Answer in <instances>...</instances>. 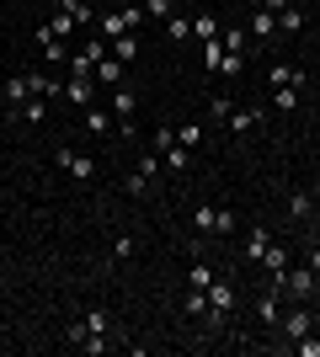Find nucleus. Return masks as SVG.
<instances>
[{
    "label": "nucleus",
    "mask_w": 320,
    "mask_h": 357,
    "mask_svg": "<svg viewBox=\"0 0 320 357\" xmlns=\"http://www.w3.org/2000/svg\"><path fill=\"white\" fill-rule=\"evenodd\" d=\"M273 107L277 112H299V86H273Z\"/></svg>",
    "instance_id": "nucleus-24"
},
{
    "label": "nucleus",
    "mask_w": 320,
    "mask_h": 357,
    "mask_svg": "<svg viewBox=\"0 0 320 357\" xmlns=\"http://www.w3.org/2000/svg\"><path fill=\"white\" fill-rule=\"evenodd\" d=\"M213 278H219V272H213V261H208V256L187 267V288H203V294H208V283H213Z\"/></svg>",
    "instance_id": "nucleus-18"
},
{
    "label": "nucleus",
    "mask_w": 320,
    "mask_h": 357,
    "mask_svg": "<svg viewBox=\"0 0 320 357\" xmlns=\"http://www.w3.org/2000/svg\"><path fill=\"white\" fill-rule=\"evenodd\" d=\"M86 6H91V11H96V6H102V0H86Z\"/></svg>",
    "instance_id": "nucleus-43"
},
{
    "label": "nucleus",
    "mask_w": 320,
    "mask_h": 357,
    "mask_svg": "<svg viewBox=\"0 0 320 357\" xmlns=\"http://www.w3.org/2000/svg\"><path fill=\"white\" fill-rule=\"evenodd\" d=\"M112 123H118V118H112V107H80V128H86V134H91V139H107V134H112Z\"/></svg>",
    "instance_id": "nucleus-4"
},
{
    "label": "nucleus",
    "mask_w": 320,
    "mask_h": 357,
    "mask_svg": "<svg viewBox=\"0 0 320 357\" xmlns=\"http://www.w3.org/2000/svg\"><path fill=\"white\" fill-rule=\"evenodd\" d=\"M261 123H267V112H261V107H235V112H229V128H235V134H257Z\"/></svg>",
    "instance_id": "nucleus-9"
},
{
    "label": "nucleus",
    "mask_w": 320,
    "mask_h": 357,
    "mask_svg": "<svg viewBox=\"0 0 320 357\" xmlns=\"http://www.w3.org/2000/svg\"><path fill=\"white\" fill-rule=\"evenodd\" d=\"M219 64H224V43L213 38V43H203V70H208V75H219Z\"/></svg>",
    "instance_id": "nucleus-31"
},
{
    "label": "nucleus",
    "mask_w": 320,
    "mask_h": 357,
    "mask_svg": "<svg viewBox=\"0 0 320 357\" xmlns=\"http://www.w3.org/2000/svg\"><path fill=\"white\" fill-rule=\"evenodd\" d=\"M123 192H128V197H150V192H155V181H150V176H139V171H128V176H123Z\"/></svg>",
    "instance_id": "nucleus-26"
},
{
    "label": "nucleus",
    "mask_w": 320,
    "mask_h": 357,
    "mask_svg": "<svg viewBox=\"0 0 320 357\" xmlns=\"http://www.w3.org/2000/svg\"><path fill=\"white\" fill-rule=\"evenodd\" d=\"M310 192H315V203H320V176H315V187H310Z\"/></svg>",
    "instance_id": "nucleus-42"
},
{
    "label": "nucleus",
    "mask_w": 320,
    "mask_h": 357,
    "mask_svg": "<svg viewBox=\"0 0 320 357\" xmlns=\"http://www.w3.org/2000/svg\"><path fill=\"white\" fill-rule=\"evenodd\" d=\"M64 102H70V107H91V102H96V80L70 75V80H64Z\"/></svg>",
    "instance_id": "nucleus-11"
},
{
    "label": "nucleus",
    "mask_w": 320,
    "mask_h": 357,
    "mask_svg": "<svg viewBox=\"0 0 320 357\" xmlns=\"http://www.w3.org/2000/svg\"><path fill=\"white\" fill-rule=\"evenodd\" d=\"M64 16H75V27H96V11L86 6V0H59Z\"/></svg>",
    "instance_id": "nucleus-22"
},
{
    "label": "nucleus",
    "mask_w": 320,
    "mask_h": 357,
    "mask_svg": "<svg viewBox=\"0 0 320 357\" xmlns=\"http://www.w3.org/2000/svg\"><path fill=\"white\" fill-rule=\"evenodd\" d=\"M305 6H299V0H289V6H283V11H277V38H294V32H305Z\"/></svg>",
    "instance_id": "nucleus-10"
},
{
    "label": "nucleus",
    "mask_w": 320,
    "mask_h": 357,
    "mask_svg": "<svg viewBox=\"0 0 320 357\" xmlns=\"http://www.w3.org/2000/svg\"><path fill=\"white\" fill-rule=\"evenodd\" d=\"M27 86H32V96H48V102L64 96V80H54L48 70H27Z\"/></svg>",
    "instance_id": "nucleus-12"
},
{
    "label": "nucleus",
    "mask_w": 320,
    "mask_h": 357,
    "mask_svg": "<svg viewBox=\"0 0 320 357\" xmlns=\"http://www.w3.org/2000/svg\"><path fill=\"white\" fill-rule=\"evenodd\" d=\"M11 123H32V128H43L48 123V96H27V102L16 107V112H6Z\"/></svg>",
    "instance_id": "nucleus-8"
},
{
    "label": "nucleus",
    "mask_w": 320,
    "mask_h": 357,
    "mask_svg": "<svg viewBox=\"0 0 320 357\" xmlns=\"http://www.w3.org/2000/svg\"><path fill=\"white\" fill-rule=\"evenodd\" d=\"M273 283H277V288H283V294H289V298H294V304H310V298H315V294H320V272H310V267H305V261H299V267H294V261H289V272H277Z\"/></svg>",
    "instance_id": "nucleus-1"
},
{
    "label": "nucleus",
    "mask_w": 320,
    "mask_h": 357,
    "mask_svg": "<svg viewBox=\"0 0 320 357\" xmlns=\"http://www.w3.org/2000/svg\"><path fill=\"white\" fill-rule=\"evenodd\" d=\"M310 331H315V310H310V304H289V314L277 320V336H283V342H299Z\"/></svg>",
    "instance_id": "nucleus-2"
},
{
    "label": "nucleus",
    "mask_w": 320,
    "mask_h": 357,
    "mask_svg": "<svg viewBox=\"0 0 320 357\" xmlns=\"http://www.w3.org/2000/svg\"><path fill=\"white\" fill-rule=\"evenodd\" d=\"M257 320H261L267 331H277V320H283V288H277V283H267V288L257 294Z\"/></svg>",
    "instance_id": "nucleus-3"
},
{
    "label": "nucleus",
    "mask_w": 320,
    "mask_h": 357,
    "mask_svg": "<svg viewBox=\"0 0 320 357\" xmlns=\"http://www.w3.org/2000/svg\"><path fill=\"white\" fill-rule=\"evenodd\" d=\"M305 267L320 272V240H310V251H305Z\"/></svg>",
    "instance_id": "nucleus-40"
},
{
    "label": "nucleus",
    "mask_w": 320,
    "mask_h": 357,
    "mask_svg": "<svg viewBox=\"0 0 320 357\" xmlns=\"http://www.w3.org/2000/svg\"><path fill=\"white\" fill-rule=\"evenodd\" d=\"M112 118L118 123H134L139 118V91L123 80V86H112Z\"/></svg>",
    "instance_id": "nucleus-7"
},
{
    "label": "nucleus",
    "mask_w": 320,
    "mask_h": 357,
    "mask_svg": "<svg viewBox=\"0 0 320 357\" xmlns=\"http://www.w3.org/2000/svg\"><path fill=\"white\" fill-rule=\"evenodd\" d=\"M219 32H224V22H219V16H208V11L192 16V38H198V43H213Z\"/></svg>",
    "instance_id": "nucleus-15"
},
{
    "label": "nucleus",
    "mask_w": 320,
    "mask_h": 357,
    "mask_svg": "<svg viewBox=\"0 0 320 357\" xmlns=\"http://www.w3.org/2000/svg\"><path fill=\"white\" fill-rule=\"evenodd\" d=\"M107 48H112V59H118V64H134V59H139V38H134V32H123V38H112Z\"/></svg>",
    "instance_id": "nucleus-17"
},
{
    "label": "nucleus",
    "mask_w": 320,
    "mask_h": 357,
    "mask_svg": "<svg viewBox=\"0 0 320 357\" xmlns=\"http://www.w3.org/2000/svg\"><path fill=\"white\" fill-rule=\"evenodd\" d=\"M166 38H171V43H187V38H192V22H187V16H171V22H166Z\"/></svg>",
    "instance_id": "nucleus-32"
},
{
    "label": "nucleus",
    "mask_w": 320,
    "mask_h": 357,
    "mask_svg": "<svg viewBox=\"0 0 320 357\" xmlns=\"http://www.w3.org/2000/svg\"><path fill=\"white\" fill-rule=\"evenodd\" d=\"M267 245H273V235H267V229H245V251H241V261H261V256H267Z\"/></svg>",
    "instance_id": "nucleus-13"
},
{
    "label": "nucleus",
    "mask_w": 320,
    "mask_h": 357,
    "mask_svg": "<svg viewBox=\"0 0 320 357\" xmlns=\"http://www.w3.org/2000/svg\"><path fill=\"white\" fill-rule=\"evenodd\" d=\"M27 96H32V86H27V70H22V75H11V80H6V112H16Z\"/></svg>",
    "instance_id": "nucleus-14"
},
{
    "label": "nucleus",
    "mask_w": 320,
    "mask_h": 357,
    "mask_svg": "<svg viewBox=\"0 0 320 357\" xmlns=\"http://www.w3.org/2000/svg\"><path fill=\"white\" fill-rule=\"evenodd\" d=\"M289 213H294L299 224H305L310 213H315V192H289Z\"/></svg>",
    "instance_id": "nucleus-25"
},
{
    "label": "nucleus",
    "mask_w": 320,
    "mask_h": 357,
    "mask_svg": "<svg viewBox=\"0 0 320 357\" xmlns=\"http://www.w3.org/2000/svg\"><path fill=\"white\" fill-rule=\"evenodd\" d=\"M267 80H273V86H305V70H299V64H273Z\"/></svg>",
    "instance_id": "nucleus-21"
},
{
    "label": "nucleus",
    "mask_w": 320,
    "mask_h": 357,
    "mask_svg": "<svg viewBox=\"0 0 320 357\" xmlns=\"http://www.w3.org/2000/svg\"><path fill=\"white\" fill-rule=\"evenodd\" d=\"M245 75V54H229L224 48V64H219V80H241Z\"/></svg>",
    "instance_id": "nucleus-28"
},
{
    "label": "nucleus",
    "mask_w": 320,
    "mask_h": 357,
    "mask_svg": "<svg viewBox=\"0 0 320 357\" xmlns=\"http://www.w3.org/2000/svg\"><path fill=\"white\" fill-rule=\"evenodd\" d=\"M219 43H224L229 54H245V48H251V43H245V32H241V27H224V32H219Z\"/></svg>",
    "instance_id": "nucleus-33"
},
{
    "label": "nucleus",
    "mask_w": 320,
    "mask_h": 357,
    "mask_svg": "<svg viewBox=\"0 0 320 357\" xmlns=\"http://www.w3.org/2000/svg\"><path fill=\"white\" fill-rule=\"evenodd\" d=\"M139 251V240L134 235H118V245H112V256H118V261H128V256Z\"/></svg>",
    "instance_id": "nucleus-39"
},
{
    "label": "nucleus",
    "mask_w": 320,
    "mask_h": 357,
    "mask_svg": "<svg viewBox=\"0 0 320 357\" xmlns=\"http://www.w3.org/2000/svg\"><path fill=\"white\" fill-rule=\"evenodd\" d=\"M171 144H176V128H155V139H150V149H155V155H166Z\"/></svg>",
    "instance_id": "nucleus-37"
},
{
    "label": "nucleus",
    "mask_w": 320,
    "mask_h": 357,
    "mask_svg": "<svg viewBox=\"0 0 320 357\" xmlns=\"http://www.w3.org/2000/svg\"><path fill=\"white\" fill-rule=\"evenodd\" d=\"M229 112H235L229 91H213V102H208V118H213V123H229Z\"/></svg>",
    "instance_id": "nucleus-27"
},
{
    "label": "nucleus",
    "mask_w": 320,
    "mask_h": 357,
    "mask_svg": "<svg viewBox=\"0 0 320 357\" xmlns=\"http://www.w3.org/2000/svg\"><path fill=\"white\" fill-rule=\"evenodd\" d=\"M96 86H123V64L107 54V59H96V75H91Z\"/></svg>",
    "instance_id": "nucleus-19"
},
{
    "label": "nucleus",
    "mask_w": 320,
    "mask_h": 357,
    "mask_svg": "<svg viewBox=\"0 0 320 357\" xmlns=\"http://www.w3.org/2000/svg\"><path fill=\"white\" fill-rule=\"evenodd\" d=\"M261 267L273 272V278H277V272H289V245H277V240H273V245H267V256H261Z\"/></svg>",
    "instance_id": "nucleus-23"
},
{
    "label": "nucleus",
    "mask_w": 320,
    "mask_h": 357,
    "mask_svg": "<svg viewBox=\"0 0 320 357\" xmlns=\"http://www.w3.org/2000/svg\"><path fill=\"white\" fill-rule=\"evenodd\" d=\"M144 16H150V22H171V16H176V0H144Z\"/></svg>",
    "instance_id": "nucleus-29"
},
{
    "label": "nucleus",
    "mask_w": 320,
    "mask_h": 357,
    "mask_svg": "<svg viewBox=\"0 0 320 357\" xmlns=\"http://www.w3.org/2000/svg\"><path fill=\"white\" fill-rule=\"evenodd\" d=\"M235 304H241L235 283H229V278H213V283H208V310L213 314H235Z\"/></svg>",
    "instance_id": "nucleus-5"
},
{
    "label": "nucleus",
    "mask_w": 320,
    "mask_h": 357,
    "mask_svg": "<svg viewBox=\"0 0 320 357\" xmlns=\"http://www.w3.org/2000/svg\"><path fill=\"white\" fill-rule=\"evenodd\" d=\"M48 32H54V38H64V43H70V38H75V16H54V22H48Z\"/></svg>",
    "instance_id": "nucleus-36"
},
{
    "label": "nucleus",
    "mask_w": 320,
    "mask_h": 357,
    "mask_svg": "<svg viewBox=\"0 0 320 357\" xmlns=\"http://www.w3.org/2000/svg\"><path fill=\"white\" fill-rule=\"evenodd\" d=\"M187 165H192V149H182V144H171V149H166V171H176V176H182Z\"/></svg>",
    "instance_id": "nucleus-30"
},
{
    "label": "nucleus",
    "mask_w": 320,
    "mask_h": 357,
    "mask_svg": "<svg viewBox=\"0 0 320 357\" xmlns=\"http://www.w3.org/2000/svg\"><path fill=\"white\" fill-rule=\"evenodd\" d=\"M182 314L187 320H203V314H208V294H203V288H187L182 294Z\"/></svg>",
    "instance_id": "nucleus-20"
},
{
    "label": "nucleus",
    "mask_w": 320,
    "mask_h": 357,
    "mask_svg": "<svg viewBox=\"0 0 320 357\" xmlns=\"http://www.w3.org/2000/svg\"><path fill=\"white\" fill-rule=\"evenodd\" d=\"M235 224H241L235 213H229V208H219V219H213V235H235Z\"/></svg>",
    "instance_id": "nucleus-38"
},
{
    "label": "nucleus",
    "mask_w": 320,
    "mask_h": 357,
    "mask_svg": "<svg viewBox=\"0 0 320 357\" xmlns=\"http://www.w3.org/2000/svg\"><path fill=\"white\" fill-rule=\"evenodd\" d=\"M54 160H59V165H64V171H70L75 181H91V176H96V160H91V155H75L70 144H64V149H54Z\"/></svg>",
    "instance_id": "nucleus-6"
},
{
    "label": "nucleus",
    "mask_w": 320,
    "mask_h": 357,
    "mask_svg": "<svg viewBox=\"0 0 320 357\" xmlns=\"http://www.w3.org/2000/svg\"><path fill=\"white\" fill-rule=\"evenodd\" d=\"M251 38H257V43H267V38H277V16L273 11H251Z\"/></svg>",
    "instance_id": "nucleus-16"
},
{
    "label": "nucleus",
    "mask_w": 320,
    "mask_h": 357,
    "mask_svg": "<svg viewBox=\"0 0 320 357\" xmlns=\"http://www.w3.org/2000/svg\"><path fill=\"white\" fill-rule=\"evenodd\" d=\"M283 6H289V0H261V11H273V16L283 11Z\"/></svg>",
    "instance_id": "nucleus-41"
},
{
    "label": "nucleus",
    "mask_w": 320,
    "mask_h": 357,
    "mask_svg": "<svg viewBox=\"0 0 320 357\" xmlns=\"http://www.w3.org/2000/svg\"><path fill=\"white\" fill-rule=\"evenodd\" d=\"M176 144H182V149H198L203 144V128H198V123H182V128H176Z\"/></svg>",
    "instance_id": "nucleus-34"
},
{
    "label": "nucleus",
    "mask_w": 320,
    "mask_h": 357,
    "mask_svg": "<svg viewBox=\"0 0 320 357\" xmlns=\"http://www.w3.org/2000/svg\"><path fill=\"white\" fill-rule=\"evenodd\" d=\"M315 310H320V294H315Z\"/></svg>",
    "instance_id": "nucleus-44"
},
{
    "label": "nucleus",
    "mask_w": 320,
    "mask_h": 357,
    "mask_svg": "<svg viewBox=\"0 0 320 357\" xmlns=\"http://www.w3.org/2000/svg\"><path fill=\"white\" fill-rule=\"evenodd\" d=\"M213 219H219V208H198V213H192V229L208 240V235H213Z\"/></svg>",
    "instance_id": "nucleus-35"
}]
</instances>
